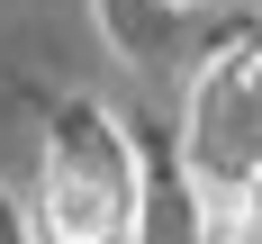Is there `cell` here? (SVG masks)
Instances as JSON below:
<instances>
[{
    "label": "cell",
    "mask_w": 262,
    "mask_h": 244,
    "mask_svg": "<svg viewBox=\"0 0 262 244\" xmlns=\"http://www.w3.org/2000/svg\"><path fill=\"white\" fill-rule=\"evenodd\" d=\"M181 163L208 199H235L262 181V27H235L190 81Z\"/></svg>",
    "instance_id": "1"
},
{
    "label": "cell",
    "mask_w": 262,
    "mask_h": 244,
    "mask_svg": "<svg viewBox=\"0 0 262 244\" xmlns=\"http://www.w3.org/2000/svg\"><path fill=\"white\" fill-rule=\"evenodd\" d=\"M136 217V163L100 108H73L46 145V235L54 244H118Z\"/></svg>",
    "instance_id": "2"
},
{
    "label": "cell",
    "mask_w": 262,
    "mask_h": 244,
    "mask_svg": "<svg viewBox=\"0 0 262 244\" xmlns=\"http://www.w3.org/2000/svg\"><path fill=\"white\" fill-rule=\"evenodd\" d=\"M199 244H262V217H253V199H208L199 208Z\"/></svg>",
    "instance_id": "3"
},
{
    "label": "cell",
    "mask_w": 262,
    "mask_h": 244,
    "mask_svg": "<svg viewBox=\"0 0 262 244\" xmlns=\"http://www.w3.org/2000/svg\"><path fill=\"white\" fill-rule=\"evenodd\" d=\"M244 199H253V217H262V181H253V190H244Z\"/></svg>",
    "instance_id": "4"
},
{
    "label": "cell",
    "mask_w": 262,
    "mask_h": 244,
    "mask_svg": "<svg viewBox=\"0 0 262 244\" xmlns=\"http://www.w3.org/2000/svg\"><path fill=\"white\" fill-rule=\"evenodd\" d=\"M163 9H190V0H163Z\"/></svg>",
    "instance_id": "5"
}]
</instances>
